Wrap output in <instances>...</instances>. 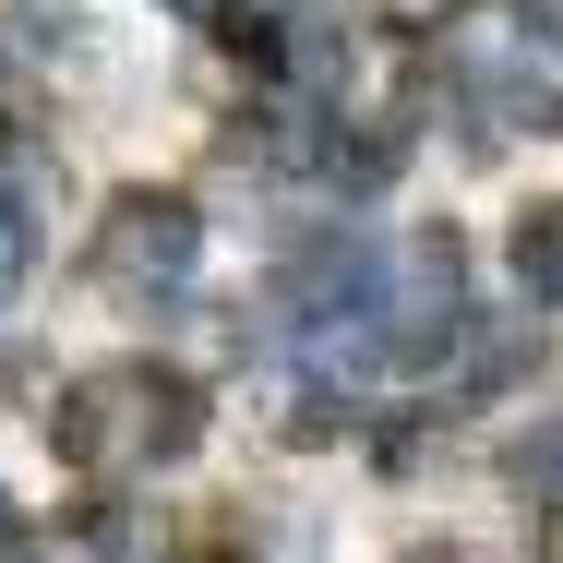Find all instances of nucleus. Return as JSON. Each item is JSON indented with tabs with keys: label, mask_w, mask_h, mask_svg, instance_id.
Returning <instances> with one entry per match:
<instances>
[{
	"label": "nucleus",
	"mask_w": 563,
	"mask_h": 563,
	"mask_svg": "<svg viewBox=\"0 0 563 563\" xmlns=\"http://www.w3.org/2000/svg\"><path fill=\"white\" fill-rule=\"evenodd\" d=\"M48 432H60V455H73L85 479H144V467L192 455L205 396H192L180 372H156V360H109V372H85V384L60 396Z\"/></svg>",
	"instance_id": "obj_1"
},
{
	"label": "nucleus",
	"mask_w": 563,
	"mask_h": 563,
	"mask_svg": "<svg viewBox=\"0 0 563 563\" xmlns=\"http://www.w3.org/2000/svg\"><path fill=\"white\" fill-rule=\"evenodd\" d=\"M192 264H205V217L180 192H120L109 205V228H97V288H109L120 312H168L192 288Z\"/></svg>",
	"instance_id": "obj_2"
},
{
	"label": "nucleus",
	"mask_w": 563,
	"mask_h": 563,
	"mask_svg": "<svg viewBox=\"0 0 563 563\" xmlns=\"http://www.w3.org/2000/svg\"><path fill=\"white\" fill-rule=\"evenodd\" d=\"M455 324V228H420L408 240V276H384V347L396 360H432Z\"/></svg>",
	"instance_id": "obj_3"
},
{
	"label": "nucleus",
	"mask_w": 563,
	"mask_h": 563,
	"mask_svg": "<svg viewBox=\"0 0 563 563\" xmlns=\"http://www.w3.org/2000/svg\"><path fill=\"white\" fill-rule=\"evenodd\" d=\"M48 563H156V528L144 516H120V504H97V516H73L60 528V552Z\"/></svg>",
	"instance_id": "obj_4"
},
{
	"label": "nucleus",
	"mask_w": 563,
	"mask_h": 563,
	"mask_svg": "<svg viewBox=\"0 0 563 563\" xmlns=\"http://www.w3.org/2000/svg\"><path fill=\"white\" fill-rule=\"evenodd\" d=\"M516 288L528 300H563V205H528L516 217Z\"/></svg>",
	"instance_id": "obj_5"
},
{
	"label": "nucleus",
	"mask_w": 563,
	"mask_h": 563,
	"mask_svg": "<svg viewBox=\"0 0 563 563\" xmlns=\"http://www.w3.org/2000/svg\"><path fill=\"white\" fill-rule=\"evenodd\" d=\"M504 479H516L528 504H563V420H540V432H516V444H504Z\"/></svg>",
	"instance_id": "obj_6"
},
{
	"label": "nucleus",
	"mask_w": 563,
	"mask_h": 563,
	"mask_svg": "<svg viewBox=\"0 0 563 563\" xmlns=\"http://www.w3.org/2000/svg\"><path fill=\"white\" fill-rule=\"evenodd\" d=\"M24 276H36V217H24L12 192H0V312L24 300Z\"/></svg>",
	"instance_id": "obj_7"
},
{
	"label": "nucleus",
	"mask_w": 563,
	"mask_h": 563,
	"mask_svg": "<svg viewBox=\"0 0 563 563\" xmlns=\"http://www.w3.org/2000/svg\"><path fill=\"white\" fill-rule=\"evenodd\" d=\"M384 12H396V24H455L467 0H384Z\"/></svg>",
	"instance_id": "obj_8"
},
{
	"label": "nucleus",
	"mask_w": 563,
	"mask_h": 563,
	"mask_svg": "<svg viewBox=\"0 0 563 563\" xmlns=\"http://www.w3.org/2000/svg\"><path fill=\"white\" fill-rule=\"evenodd\" d=\"M12 552H24V516H12V504H0V563H12Z\"/></svg>",
	"instance_id": "obj_9"
},
{
	"label": "nucleus",
	"mask_w": 563,
	"mask_h": 563,
	"mask_svg": "<svg viewBox=\"0 0 563 563\" xmlns=\"http://www.w3.org/2000/svg\"><path fill=\"white\" fill-rule=\"evenodd\" d=\"M168 12H180V24H217V12H228V0H168Z\"/></svg>",
	"instance_id": "obj_10"
}]
</instances>
